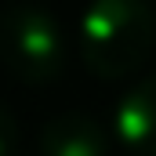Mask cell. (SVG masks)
<instances>
[{
  "label": "cell",
  "instance_id": "obj_5",
  "mask_svg": "<svg viewBox=\"0 0 156 156\" xmlns=\"http://www.w3.org/2000/svg\"><path fill=\"white\" fill-rule=\"evenodd\" d=\"M15 149H18V120L0 102V156H15Z\"/></svg>",
  "mask_w": 156,
  "mask_h": 156
},
{
  "label": "cell",
  "instance_id": "obj_1",
  "mask_svg": "<svg viewBox=\"0 0 156 156\" xmlns=\"http://www.w3.org/2000/svg\"><path fill=\"white\" fill-rule=\"evenodd\" d=\"M156 44V15L145 0H91L76 22L80 62L102 80L134 76Z\"/></svg>",
  "mask_w": 156,
  "mask_h": 156
},
{
  "label": "cell",
  "instance_id": "obj_4",
  "mask_svg": "<svg viewBox=\"0 0 156 156\" xmlns=\"http://www.w3.org/2000/svg\"><path fill=\"white\" fill-rule=\"evenodd\" d=\"M40 156H109V134L87 113H58L40 131Z\"/></svg>",
  "mask_w": 156,
  "mask_h": 156
},
{
  "label": "cell",
  "instance_id": "obj_2",
  "mask_svg": "<svg viewBox=\"0 0 156 156\" xmlns=\"http://www.w3.org/2000/svg\"><path fill=\"white\" fill-rule=\"evenodd\" d=\"M0 66L22 83H51L66 69V37L47 7L11 4L0 15Z\"/></svg>",
  "mask_w": 156,
  "mask_h": 156
},
{
  "label": "cell",
  "instance_id": "obj_3",
  "mask_svg": "<svg viewBox=\"0 0 156 156\" xmlns=\"http://www.w3.org/2000/svg\"><path fill=\"white\" fill-rule=\"evenodd\" d=\"M113 131L131 156H156V73L138 80L116 102Z\"/></svg>",
  "mask_w": 156,
  "mask_h": 156
}]
</instances>
